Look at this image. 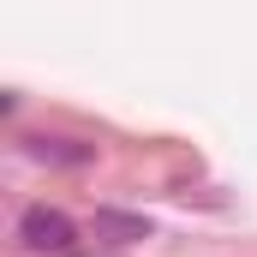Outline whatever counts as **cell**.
I'll use <instances>...</instances> for the list:
<instances>
[{
    "mask_svg": "<svg viewBox=\"0 0 257 257\" xmlns=\"http://www.w3.org/2000/svg\"><path fill=\"white\" fill-rule=\"evenodd\" d=\"M18 239H24V251H48V257H66L78 245V221L54 209V203H30L24 215H18Z\"/></svg>",
    "mask_w": 257,
    "mask_h": 257,
    "instance_id": "cell-1",
    "label": "cell"
},
{
    "mask_svg": "<svg viewBox=\"0 0 257 257\" xmlns=\"http://www.w3.org/2000/svg\"><path fill=\"white\" fill-rule=\"evenodd\" d=\"M24 156L30 162H54V168H84L96 156V144H78V138H24Z\"/></svg>",
    "mask_w": 257,
    "mask_h": 257,
    "instance_id": "cell-2",
    "label": "cell"
},
{
    "mask_svg": "<svg viewBox=\"0 0 257 257\" xmlns=\"http://www.w3.org/2000/svg\"><path fill=\"white\" fill-rule=\"evenodd\" d=\"M96 233L114 239V245H132V239H150V221L126 215V209H96Z\"/></svg>",
    "mask_w": 257,
    "mask_h": 257,
    "instance_id": "cell-3",
    "label": "cell"
}]
</instances>
